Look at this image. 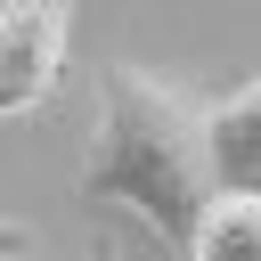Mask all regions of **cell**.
Instances as JSON below:
<instances>
[{
    "instance_id": "6da1fadb",
    "label": "cell",
    "mask_w": 261,
    "mask_h": 261,
    "mask_svg": "<svg viewBox=\"0 0 261 261\" xmlns=\"http://www.w3.org/2000/svg\"><path fill=\"white\" fill-rule=\"evenodd\" d=\"M82 196L139 212L163 245H188L204 204L220 196L212 163V98L114 57L98 82V130L82 155Z\"/></svg>"
},
{
    "instance_id": "7a4b0ae2",
    "label": "cell",
    "mask_w": 261,
    "mask_h": 261,
    "mask_svg": "<svg viewBox=\"0 0 261 261\" xmlns=\"http://www.w3.org/2000/svg\"><path fill=\"white\" fill-rule=\"evenodd\" d=\"M73 0H0V122L57 98Z\"/></svg>"
},
{
    "instance_id": "3957f363",
    "label": "cell",
    "mask_w": 261,
    "mask_h": 261,
    "mask_svg": "<svg viewBox=\"0 0 261 261\" xmlns=\"http://www.w3.org/2000/svg\"><path fill=\"white\" fill-rule=\"evenodd\" d=\"M188 261H261V188H220L188 237Z\"/></svg>"
},
{
    "instance_id": "277c9868",
    "label": "cell",
    "mask_w": 261,
    "mask_h": 261,
    "mask_svg": "<svg viewBox=\"0 0 261 261\" xmlns=\"http://www.w3.org/2000/svg\"><path fill=\"white\" fill-rule=\"evenodd\" d=\"M212 163L220 188H261V73L212 106Z\"/></svg>"
},
{
    "instance_id": "5b68a950",
    "label": "cell",
    "mask_w": 261,
    "mask_h": 261,
    "mask_svg": "<svg viewBox=\"0 0 261 261\" xmlns=\"http://www.w3.org/2000/svg\"><path fill=\"white\" fill-rule=\"evenodd\" d=\"M24 245H33V228H24V220H0V261H8V253H24Z\"/></svg>"
},
{
    "instance_id": "8992f818",
    "label": "cell",
    "mask_w": 261,
    "mask_h": 261,
    "mask_svg": "<svg viewBox=\"0 0 261 261\" xmlns=\"http://www.w3.org/2000/svg\"><path fill=\"white\" fill-rule=\"evenodd\" d=\"M106 261H114V253H106Z\"/></svg>"
}]
</instances>
